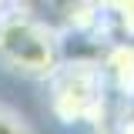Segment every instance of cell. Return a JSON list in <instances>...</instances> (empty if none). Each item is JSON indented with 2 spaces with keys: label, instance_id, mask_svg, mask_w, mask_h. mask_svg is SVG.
Listing matches in <instances>:
<instances>
[{
  "label": "cell",
  "instance_id": "cell-3",
  "mask_svg": "<svg viewBox=\"0 0 134 134\" xmlns=\"http://www.w3.org/2000/svg\"><path fill=\"white\" fill-rule=\"evenodd\" d=\"M37 10L44 17H50L64 30L67 40L77 37V40H87V44L107 47L97 0H37Z\"/></svg>",
  "mask_w": 134,
  "mask_h": 134
},
{
  "label": "cell",
  "instance_id": "cell-6",
  "mask_svg": "<svg viewBox=\"0 0 134 134\" xmlns=\"http://www.w3.org/2000/svg\"><path fill=\"white\" fill-rule=\"evenodd\" d=\"M114 134H134V114H124V117H117V124H114Z\"/></svg>",
  "mask_w": 134,
  "mask_h": 134
},
{
  "label": "cell",
  "instance_id": "cell-4",
  "mask_svg": "<svg viewBox=\"0 0 134 134\" xmlns=\"http://www.w3.org/2000/svg\"><path fill=\"white\" fill-rule=\"evenodd\" d=\"M100 70L121 114H134V44L114 40L100 47Z\"/></svg>",
  "mask_w": 134,
  "mask_h": 134
},
{
  "label": "cell",
  "instance_id": "cell-7",
  "mask_svg": "<svg viewBox=\"0 0 134 134\" xmlns=\"http://www.w3.org/2000/svg\"><path fill=\"white\" fill-rule=\"evenodd\" d=\"M10 3H14V0H0V10H7V7H10Z\"/></svg>",
  "mask_w": 134,
  "mask_h": 134
},
{
  "label": "cell",
  "instance_id": "cell-5",
  "mask_svg": "<svg viewBox=\"0 0 134 134\" xmlns=\"http://www.w3.org/2000/svg\"><path fill=\"white\" fill-rule=\"evenodd\" d=\"M0 134H34L30 121L17 107H10L7 100H0Z\"/></svg>",
  "mask_w": 134,
  "mask_h": 134
},
{
  "label": "cell",
  "instance_id": "cell-1",
  "mask_svg": "<svg viewBox=\"0 0 134 134\" xmlns=\"http://www.w3.org/2000/svg\"><path fill=\"white\" fill-rule=\"evenodd\" d=\"M40 87H44V111L60 131L114 134L117 117H124L107 91L97 54L67 50L60 64L40 81Z\"/></svg>",
  "mask_w": 134,
  "mask_h": 134
},
{
  "label": "cell",
  "instance_id": "cell-2",
  "mask_svg": "<svg viewBox=\"0 0 134 134\" xmlns=\"http://www.w3.org/2000/svg\"><path fill=\"white\" fill-rule=\"evenodd\" d=\"M67 54L64 30L37 7L14 0L0 10V70L40 84Z\"/></svg>",
  "mask_w": 134,
  "mask_h": 134
}]
</instances>
